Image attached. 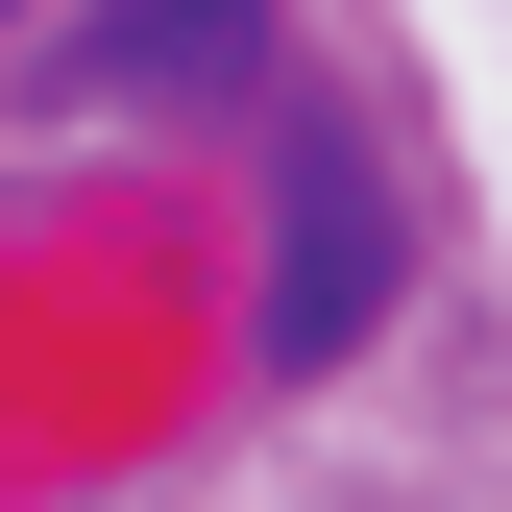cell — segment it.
<instances>
[{"label": "cell", "mask_w": 512, "mask_h": 512, "mask_svg": "<svg viewBox=\"0 0 512 512\" xmlns=\"http://www.w3.org/2000/svg\"><path fill=\"white\" fill-rule=\"evenodd\" d=\"M366 317H391V171L317 122V147L269 171V293H244V342H269V391H317Z\"/></svg>", "instance_id": "6da1fadb"}, {"label": "cell", "mask_w": 512, "mask_h": 512, "mask_svg": "<svg viewBox=\"0 0 512 512\" xmlns=\"http://www.w3.org/2000/svg\"><path fill=\"white\" fill-rule=\"evenodd\" d=\"M244 74H269V0H98V25H74V98H122V122L244 98Z\"/></svg>", "instance_id": "7a4b0ae2"}, {"label": "cell", "mask_w": 512, "mask_h": 512, "mask_svg": "<svg viewBox=\"0 0 512 512\" xmlns=\"http://www.w3.org/2000/svg\"><path fill=\"white\" fill-rule=\"evenodd\" d=\"M0 25H25V0H0Z\"/></svg>", "instance_id": "3957f363"}]
</instances>
